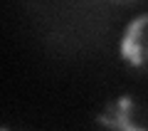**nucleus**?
Masks as SVG:
<instances>
[{"mask_svg": "<svg viewBox=\"0 0 148 131\" xmlns=\"http://www.w3.org/2000/svg\"><path fill=\"white\" fill-rule=\"evenodd\" d=\"M119 54L133 69L148 72V12L136 15L126 25L119 42Z\"/></svg>", "mask_w": 148, "mask_h": 131, "instance_id": "f03ea898", "label": "nucleus"}, {"mask_svg": "<svg viewBox=\"0 0 148 131\" xmlns=\"http://www.w3.org/2000/svg\"><path fill=\"white\" fill-rule=\"evenodd\" d=\"M96 124L119 131H143L148 129V111L133 97H119L96 114Z\"/></svg>", "mask_w": 148, "mask_h": 131, "instance_id": "f257e3e1", "label": "nucleus"}, {"mask_svg": "<svg viewBox=\"0 0 148 131\" xmlns=\"http://www.w3.org/2000/svg\"><path fill=\"white\" fill-rule=\"evenodd\" d=\"M111 3H121V5H131V3H141V0H111Z\"/></svg>", "mask_w": 148, "mask_h": 131, "instance_id": "7ed1b4c3", "label": "nucleus"}]
</instances>
